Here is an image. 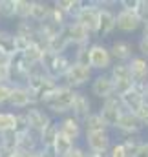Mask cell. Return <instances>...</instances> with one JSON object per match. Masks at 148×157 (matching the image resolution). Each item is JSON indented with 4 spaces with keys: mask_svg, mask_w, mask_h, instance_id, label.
Returning <instances> with one entry per match:
<instances>
[{
    "mask_svg": "<svg viewBox=\"0 0 148 157\" xmlns=\"http://www.w3.org/2000/svg\"><path fill=\"white\" fill-rule=\"evenodd\" d=\"M139 2L141 0H119V7L121 9H126V11H135L137 13V7H139Z\"/></svg>",
    "mask_w": 148,
    "mask_h": 157,
    "instance_id": "b9f144b4",
    "label": "cell"
},
{
    "mask_svg": "<svg viewBox=\"0 0 148 157\" xmlns=\"http://www.w3.org/2000/svg\"><path fill=\"white\" fill-rule=\"evenodd\" d=\"M143 126H145V128H146V130H148V115H146V119L143 121Z\"/></svg>",
    "mask_w": 148,
    "mask_h": 157,
    "instance_id": "db71d44e",
    "label": "cell"
},
{
    "mask_svg": "<svg viewBox=\"0 0 148 157\" xmlns=\"http://www.w3.org/2000/svg\"><path fill=\"white\" fill-rule=\"evenodd\" d=\"M64 35H66V39L70 42V46H73V48L90 46V44H92V39H93V35H92L84 26H80V24L75 22V20H70V22L64 26Z\"/></svg>",
    "mask_w": 148,
    "mask_h": 157,
    "instance_id": "8fae6325",
    "label": "cell"
},
{
    "mask_svg": "<svg viewBox=\"0 0 148 157\" xmlns=\"http://www.w3.org/2000/svg\"><path fill=\"white\" fill-rule=\"evenodd\" d=\"M108 75L111 77L113 84H115V95H124L130 90H134V78L130 73V68L126 62H113V66L110 68Z\"/></svg>",
    "mask_w": 148,
    "mask_h": 157,
    "instance_id": "8992f818",
    "label": "cell"
},
{
    "mask_svg": "<svg viewBox=\"0 0 148 157\" xmlns=\"http://www.w3.org/2000/svg\"><path fill=\"white\" fill-rule=\"evenodd\" d=\"M113 66L110 48L104 42H92L90 44V68L93 73H108Z\"/></svg>",
    "mask_w": 148,
    "mask_h": 157,
    "instance_id": "7a4b0ae2",
    "label": "cell"
},
{
    "mask_svg": "<svg viewBox=\"0 0 148 157\" xmlns=\"http://www.w3.org/2000/svg\"><path fill=\"white\" fill-rule=\"evenodd\" d=\"M72 60H73L75 64H80V66H90V46H79V48H75Z\"/></svg>",
    "mask_w": 148,
    "mask_h": 157,
    "instance_id": "836d02e7",
    "label": "cell"
},
{
    "mask_svg": "<svg viewBox=\"0 0 148 157\" xmlns=\"http://www.w3.org/2000/svg\"><path fill=\"white\" fill-rule=\"evenodd\" d=\"M77 90L68 88L64 84H59L51 93H48L42 101H40V108H44L49 115H68L72 112V104L75 101Z\"/></svg>",
    "mask_w": 148,
    "mask_h": 157,
    "instance_id": "6da1fadb",
    "label": "cell"
},
{
    "mask_svg": "<svg viewBox=\"0 0 148 157\" xmlns=\"http://www.w3.org/2000/svg\"><path fill=\"white\" fill-rule=\"evenodd\" d=\"M0 51L9 55V57L18 55L17 46H15V35L7 29H0Z\"/></svg>",
    "mask_w": 148,
    "mask_h": 157,
    "instance_id": "83f0119b",
    "label": "cell"
},
{
    "mask_svg": "<svg viewBox=\"0 0 148 157\" xmlns=\"http://www.w3.org/2000/svg\"><path fill=\"white\" fill-rule=\"evenodd\" d=\"M44 53H46V51H44L42 48H38L37 44H31L24 53H20V57H22V60L26 62V66H28V68H31V66L42 64Z\"/></svg>",
    "mask_w": 148,
    "mask_h": 157,
    "instance_id": "d4e9b609",
    "label": "cell"
},
{
    "mask_svg": "<svg viewBox=\"0 0 148 157\" xmlns=\"http://www.w3.org/2000/svg\"><path fill=\"white\" fill-rule=\"evenodd\" d=\"M86 157H108V152H88L86 150Z\"/></svg>",
    "mask_w": 148,
    "mask_h": 157,
    "instance_id": "681fc988",
    "label": "cell"
},
{
    "mask_svg": "<svg viewBox=\"0 0 148 157\" xmlns=\"http://www.w3.org/2000/svg\"><path fill=\"white\" fill-rule=\"evenodd\" d=\"M113 130H117L123 137H128V135H141L143 130H145V126H143V122L139 121V117L135 113L123 112Z\"/></svg>",
    "mask_w": 148,
    "mask_h": 157,
    "instance_id": "4fadbf2b",
    "label": "cell"
},
{
    "mask_svg": "<svg viewBox=\"0 0 148 157\" xmlns=\"http://www.w3.org/2000/svg\"><path fill=\"white\" fill-rule=\"evenodd\" d=\"M82 128H84V132H103V130H108L104 121L101 119V115L97 112H92L88 117L82 121Z\"/></svg>",
    "mask_w": 148,
    "mask_h": 157,
    "instance_id": "f546056e",
    "label": "cell"
},
{
    "mask_svg": "<svg viewBox=\"0 0 148 157\" xmlns=\"http://www.w3.org/2000/svg\"><path fill=\"white\" fill-rule=\"evenodd\" d=\"M134 157H148V137L141 143V146L137 148V152H135Z\"/></svg>",
    "mask_w": 148,
    "mask_h": 157,
    "instance_id": "bcb514c9",
    "label": "cell"
},
{
    "mask_svg": "<svg viewBox=\"0 0 148 157\" xmlns=\"http://www.w3.org/2000/svg\"><path fill=\"white\" fill-rule=\"evenodd\" d=\"M68 48H72V46H70V42H68V39H66V35H64V29H62V33H59L57 37L49 39L46 51H49V53H57V55H66Z\"/></svg>",
    "mask_w": 148,
    "mask_h": 157,
    "instance_id": "484cf974",
    "label": "cell"
},
{
    "mask_svg": "<svg viewBox=\"0 0 148 157\" xmlns=\"http://www.w3.org/2000/svg\"><path fill=\"white\" fill-rule=\"evenodd\" d=\"M115 31V9L113 7H101L99 13V39H106Z\"/></svg>",
    "mask_w": 148,
    "mask_h": 157,
    "instance_id": "ac0fdd59",
    "label": "cell"
},
{
    "mask_svg": "<svg viewBox=\"0 0 148 157\" xmlns=\"http://www.w3.org/2000/svg\"><path fill=\"white\" fill-rule=\"evenodd\" d=\"M60 130H59V121H53L42 133H40V148H46V150H51L57 137H59Z\"/></svg>",
    "mask_w": 148,
    "mask_h": 157,
    "instance_id": "cb8c5ba5",
    "label": "cell"
},
{
    "mask_svg": "<svg viewBox=\"0 0 148 157\" xmlns=\"http://www.w3.org/2000/svg\"><path fill=\"white\" fill-rule=\"evenodd\" d=\"M9 130H15V112L0 110V133Z\"/></svg>",
    "mask_w": 148,
    "mask_h": 157,
    "instance_id": "d6a6232c",
    "label": "cell"
},
{
    "mask_svg": "<svg viewBox=\"0 0 148 157\" xmlns=\"http://www.w3.org/2000/svg\"><path fill=\"white\" fill-rule=\"evenodd\" d=\"M13 157H31V154H28V152H20V150H17Z\"/></svg>",
    "mask_w": 148,
    "mask_h": 157,
    "instance_id": "f907efd6",
    "label": "cell"
},
{
    "mask_svg": "<svg viewBox=\"0 0 148 157\" xmlns=\"http://www.w3.org/2000/svg\"><path fill=\"white\" fill-rule=\"evenodd\" d=\"M82 4H84V0H57L51 6L57 7V9H60L68 17V20H73L75 17H77V13L80 11Z\"/></svg>",
    "mask_w": 148,
    "mask_h": 157,
    "instance_id": "603a6c76",
    "label": "cell"
},
{
    "mask_svg": "<svg viewBox=\"0 0 148 157\" xmlns=\"http://www.w3.org/2000/svg\"><path fill=\"white\" fill-rule=\"evenodd\" d=\"M75 141L72 139H68L66 135H62V133H59V137H57V141H55V144H53V155L55 157H66L72 150L75 148Z\"/></svg>",
    "mask_w": 148,
    "mask_h": 157,
    "instance_id": "4316f807",
    "label": "cell"
},
{
    "mask_svg": "<svg viewBox=\"0 0 148 157\" xmlns=\"http://www.w3.org/2000/svg\"><path fill=\"white\" fill-rule=\"evenodd\" d=\"M31 157H55L53 155V150H46V148H38L37 152H33Z\"/></svg>",
    "mask_w": 148,
    "mask_h": 157,
    "instance_id": "7dc6e473",
    "label": "cell"
},
{
    "mask_svg": "<svg viewBox=\"0 0 148 157\" xmlns=\"http://www.w3.org/2000/svg\"><path fill=\"white\" fill-rule=\"evenodd\" d=\"M123 112L124 110H123V104H121L119 95H111L106 101H103V104H101V108H99L97 113L101 115V119L106 124V128L110 130V128H115V124H117V121H119Z\"/></svg>",
    "mask_w": 148,
    "mask_h": 157,
    "instance_id": "9c48e42d",
    "label": "cell"
},
{
    "mask_svg": "<svg viewBox=\"0 0 148 157\" xmlns=\"http://www.w3.org/2000/svg\"><path fill=\"white\" fill-rule=\"evenodd\" d=\"M126 64L130 68V73L135 84H148V59L141 55H134Z\"/></svg>",
    "mask_w": 148,
    "mask_h": 157,
    "instance_id": "e0dca14e",
    "label": "cell"
},
{
    "mask_svg": "<svg viewBox=\"0 0 148 157\" xmlns=\"http://www.w3.org/2000/svg\"><path fill=\"white\" fill-rule=\"evenodd\" d=\"M17 37H22V39H28L33 42L35 35H37V24L31 22V20H18L15 31H13Z\"/></svg>",
    "mask_w": 148,
    "mask_h": 157,
    "instance_id": "f1b7e54d",
    "label": "cell"
},
{
    "mask_svg": "<svg viewBox=\"0 0 148 157\" xmlns=\"http://www.w3.org/2000/svg\"><path fill=\"white\" fill-rule=\"evenodd\" d=\"M143 141H145V137H143V135H128V137H123V139H121V144H123V148H124L126 155L134 157V155H135V152H137V148L141 146V143H143Z\"/></svg>",
    "mask_w": 148,
    "mask_h": 157,
    "instance_id": "4dcf8cb0",
    "label": "cell"
},
{
    "mask_svg": "<svg viewBox=\"0 0 148 157\" xmlns=\"http://www.w3.org/2000/svg\"><path fill=\"white\" fill-rule=\"evenodd\" d=\"M99 13H101V7L97 6L95 0H90V2H84L80 11L77 13L73 20L79 22L80 26H84L93 37H97L99 33Z\"/></svg>",
    "mask_w": 148,
    "mask_h": 157,
    "instance_id": "5b68a950",
    "label": "cell"
},
{
    "mask_svg": "<svg viewBox=\"0 0 148 157\" xmlns=\"http://www.w3.org/2000/svg\"><path fill=\"white\" fill-rule=\"evenodd\" d=\"M11 59L13 57H9V55H6V53L0 51V66H9L11 64Z\"/></svg>",
    "mask_w": 148,
    "mask_h": 157,
    "instance_id": "c3c4849f",
    "label": "cell"
},
{
    "mask_svg": "<svg viewBox=\"0 0 148 157\" xmlns=\"http://www.w3.org/2000/svg\"><path fill=\"white\" fill-rule=\"evenodd\" d=\"M108 157H128L126 152H124V148H123V144H121V141H117V143L113 141L110 152H108Z\"/></svg>",
    "mask_w": 148,
    "mask_h": 157,
    "instance_id": "ab89813d",
    "label": "cell"
},
{
    "mask_svg": "<svg viewBox=\"0 0 148 157\" xmlns=\"http://www.w3.org/2000/svg\"><path fill=\"white\" fill-rule=\"evenodd\" d=\"M72 62L73 60H72V57H68V53L66 55H57V53L46 51L44 53V59H42V66H44L46 73L49 77H53L55 80H59V82L66 75V71L72 66Z\"/></svg>",
    "mask_w": 148,
    "mask_h": 157,
    "instance_id": "3957f363",
    "label": "cell"
},
{
    "mask_svg": "<svg viewBox=\"0 0 148 157\" xmlns=\"http://www.w3.org/2000/svg\"><path fill=\"white\" fill-rule=\"evenodd\" d=\"M66 157H86V148L82 144H75V148Z\"/></svg>",
    "mask_w": 148,
    "mask_h": 157,
    "instance_id": "ee69618b",
    "label": "cell"
},
{
    "mask_svg": "<svg viewBox=\"0 0 148 157\" xmlns=\"http://www.w3.org/2000/svg\"><path fill=\"white\" fill-rule=\"evenodd\" d=\"M90 91L93 97L106 101L108 97L115 95V84L108 73H95L92 82H90Z\"/></svg>",
    "mask_w": 148,
    "mask_h": 157,
    "instance_id": "30bf717a",
    "label": "cell"
},
{
    "mask_svg": "<svg viewBox=\"0 0 148 157\" xmlns=\"http://www.w3.org/2000/svg\"><path fill=\"white\" fill-rule=\"evenodd\" d=\"M4 82H11L9 66H0V84H4Z\"/></svg>",
    "mask_w": 148,
    "mask_h": 157,
    "instance_id": "f6af8a7d",
    "label": "cell"
},
{
    "mask_svg": "<svg viewBox=\"0 0 148 157\" xmlns=\"http://www.w3.org/2000/svg\"><path fill=\"white\" fill-rule=\"evenodd\" d=\"M139 28H143V22L135 11H126L121 7L115 11V29H119L121 33H134Z\"/></svg>",
    "mask_w": 148,
    "mask_h": 157,
    "instance_id": "5bb4252c",
    "label": "cell"
},
{
    "mask_svg": "<svg viewBox=\"0 0 148 157\" xmlns=\"http://www.w3.org/2000/svg\"><path fill=\"white\" fill-rule=\"evenodd\" d=\"M24 113H26V119H28L29 130L35 132V133H38V135L53 122L51 115H49L44 108H40V106H31V108L24 110Z\"/></svg>",
    "mask_w": 148,
    "mask_h": 157,
    "instance_id": "7c38bea8",
    "label": "cell"
},
{
    "mask_svg": "<svg viewBox=\"0 0 148 157\" xmlns=\"http://www.w3.org/2000/svg\"><path fill=\"white\" fill-rule=\"evenodd\" d=\"M51 13V4L49 2H44V0H31V15H29V20L35 22V24H42L48 20Z\"/></svg>",
    "mask_w": 148,
    "mask_h": 157,
    "instance_id": "7402d4cb",
    "label": "cell"
},
{
    "mask_svg": "<svg viewBox=\"0 0 148 157\" xmlns=\"http://www.w3.org/2000/svg\"><path fill=\"white\" fill-rule=\"evenodd\" d=\"M93 78V70L90 66H80V64H75L72 62V66L68 68L66 75L62 77L60 84L68 86V88H73L77 91H80V88L88 86Z\"/></svg>",
    "mask_w": 148,
    "mask_h": 157,
    "instance_id": "277c9868",
    "label": "cell"
},
{
    "mask_svg": "<svg viewBox=\"0 0 148 157\" xmlns=\"http://www.w3.org/2000/svg\"><path fill=\"white\" fill-rule=\"evenodd\" d=\"M29 126H28V119L24 112H15V132L17 133H22V132H28Z\"/></svg>",
    "mask_w": 148,
    "mask_h": 157,
    "instance_id": "74e56055",
    "label": "cell"
},
{
    "mask_svg": "<svg viewBox=\"0 0 148 157\" xmlns=\"http://www.w3.org/2000/svg\"><path fill=\"white\" fill-rule=\"evenodd\" d=\"M137 17L141 18L143 24H148V0H141L137 7Z\"/></svg>",
    "mask_w": 148,
    "mask_h": 157,
    "instance_id": "60d3db41",
    "label": "cell"
},
{
    "mask_svg": "<svg viewBox=\"0 0 148 157\" xmlns=\"http://www.w3.org/2000/svg\"><path fill=\"white\" fill-rule=\"evenodd\" d=\"M17 137H18V133H17L15 130L2 132V133H0V144L9 146V148H13V150H17Z\"/></svg>",
    "mask_w": 148,
    "mask_h": 157,
    "instance_id": "8d00e7d4",
    "label": "cell"
},
{
    "mask_svg": "<svg viewBox=\"0 0 148 157\" xmlns=\"http://www.w3.org/2000/svg\"><path fill=\"white\" fill-rule=\"evenodd\" d=\"M48 22H51V24H55V26H59V28H64L70 20H68V17H66L60 9H57V7L51 6V13H49V17H48Z\"/></svg>",
    "mask_w": 148,
    "mask_h": 157,
    "instance_id": "d590c367",
    "label": "cell"
},
{
    "mask_svg": "<svg viewBox=\"0 0 148 157\" xmlns=\"http://www.w3.org/2000/svg\"><path fill=\"white\" fill-rule=\"evenodd\" d=\"M40 148V135L28 130V132H22L18 133L17 137V150L20 152H28V154H33Z\"/></svg>",
    "mask_w": 148,
    "mask_h": 157,
    "instance_id": "ffe728a7",
    "label": "cell"
},
{
    "mask_svg": "<svg viewBox=\"0 0 148 157\" xmlns=\"http://www.w3.org/2000/svg\"><path fill=\"white\" fill-rule=\"evenodd\" d=\"M59 130H60V133H62V135H66L68 139L75 141L77 144H79V139L84 135L82 122H80L79 119H75L72 113H68V115L60 117V121H59Z\"/></svg>",
    "mask_w": 148,
    "mask_h": 157,
    "instance_id": "9a60e30c",
    "label": "cell"
},
{
    "mask_svg": "<svg viewBox=\"0 0 148 157\" xmlns=\"http://www.w3.org/2000/svg\"><path fill=\"white\" fill-rule=\"evenodd\" d=\"M31 15V0H15V18L29 20Z\"/></svg>",
    "mask_w": 148,
    "mask_h": 157,
    "instance_id": "1f68e13d",
    "label": "cell"
},
{
    "mask_svg": "<svg viewBox=\"0 0 148 157\" xmlns=\"http://www.w3.org/2000/svg\"><path fill=\"white\" fill-rule=\"evenodd\" d=\"M92 112H93V110H92V101H90V97H88L86 93H82V91H77L70 113H72L75 119H79V121L82 122Z\"/></svg>",
    "mask_w": 148,
    "mask_h": 157,
    "instance_id": "d6986e66",
    "label": "cell"
},
{
    "mask_svg": "<svg viewBox=\"0 0 148 157\" xmlns=\"http://www.w3.org/2000/svg\"><path fill=\"white\" fill-rule=\"evenodd\" d=\"M11 88H13L11 82H4V84H0V108H2V106H7V99H9Z\"/></svg>",
    "mask_w": 148,
    "mask_h": 157,
    "instance_id": "f35d334b",
    "label": "cell"
},
{
    "mask_svg": "<svg viewBox=\"0 0 148 157\" xmlns=\"http://www.w3.org/2000/svg\"><path fill=\"white\" fill-rule=\"evenodd\" d=\"M121 99V104H123V110L124 112H132V113H137V110L143 106L145 102V95L139 93L137 90H130L128 93L124 95H119Z\"/></svg>",
    "mask_w": 148,
    "mask_h": 157,
    "instance_id": "44dd1931",
    "label": "cell"
},
{
    "mask_svg": "<svg viewBox=\"0 0 148 157\" xmlns=\"http://www.w3.org/2000/svg\"><path fill=\"white\" fill-rule=\"evenodd\" d=\"M137 55H141V57H145V59H148V39H145V37H141V39L137 40Z\"/></svg>",
    "mask_w": 148,
    "mask_h": 157,
    "instance_id": "7bdbcfd3",
    "label": "cell"
},
{
    "mask_svg": "<svg viewBox=\"0 0 148 157\" xmlns=\"http://www.w3.org/2000/svg\"><path fill=\"white\" fill-rule=\"evenodd\" d=\"M82 141H84V148L88 152H110L111 144H113V137H111L110 130L84 132Z\"/></svg>",
    "mask_w": 148,
    "mask_h": 157,
    "instance_id": "ba28073f",
    "label": "cell"
},
{
    "mask_svg": "<svg viewBox=\"0 0 148 157\" xmlns=\"http://www.w3.org/2000/svg\"><path fill=\"white\" fill-rule=\"evenodd\" d=\"M7 106L13 110H18V112H24L31 106H38L37 97L29 91L28 86H15L11 88V93H9V99H7Z\"/></svg>",
    "mask_w": 148,
    "mask_h": 157,
    "instance_id": "52a82bcc",
    "label": "cell"
},
{
    "mask_svg": "<svg viewBox=\"0 0 148 157\" xmlns=\"http://www.w3.org/2000/svg\"><path fill=\"white\" fill-rule=\"evenodd\" d=\"M0 20H2V18H0Z\"/></svg>",
    "mask_w": 148,
    "mask_h": 157,
    "instance_id": "11a10c76",
    "label": "cell"
},
{
    "mask_svg": "<svg viewBox=\"0 0 148 157\" xmlns=\"http://www.w3.org/2000/svg\"><path fill=\"white\" fill-rule=\"evenodd\" d=\"M141 37L148 39V24H143V33H141Z\"/></svg>",
    "mask_w": 148,
    "mask_h": 157,
    "instance_id": "816d5d0a",
    "label": "cell"
},
{
    "mask_svg": "<svg viewBox=\"0 0 148 157\" xmlns=\"http://www.w3.org/2000/svg\"><path fill=\"white\" fill-rule=\"evenodd\" d=\"M145 102H148V84H146V90H145Z\"/></svg>",
    "mask_w": 148,
    "mask_h": 157,
    "instance_id": "f5cc1de1",
    "label": "cell"
},
{
    "mask_svg": "<svg viewBox=\"0 0 148 157\" xmlns=\"http://www.w3.org/2000/svg\"><path fill=\"white\" fill-rule=\"evenodd\" d=\"M110 53H111V59L113 62H128L134 55H135V46L126 39H117L113 40L110 46Z\"/></svg>",
    "mask_w": 148,
    "mask_h": 157,
    "instance_id": "2e32d148",
    "label": "cell"
},
{
    "mask_svg": "<svg viewBox=\"0 0 148 157\" xmlns=\"http://www.w3.org/2000/svg\"><path fill=\"white\" fill-rule=\"evenodd\" d=\"M0 18L2 20L15 18V0H0Z\"/></svg>",
    "mask_w": 148,
    "mask_h": 157,
    "instance_id": "e575fe53",
    "label": "cell"
}]
</instances>
